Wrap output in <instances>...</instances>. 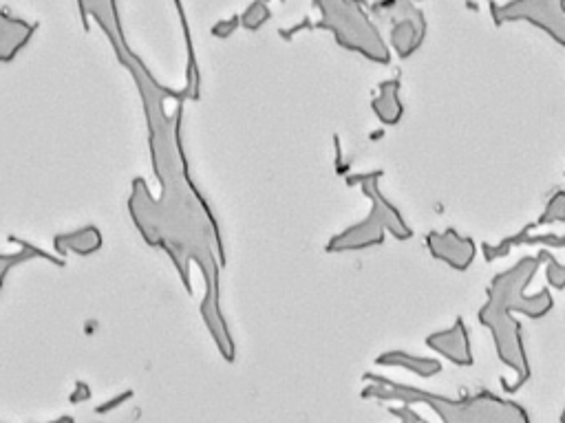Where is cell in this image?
Returning a JSON list of instances; mask_svg holds the SVG:
<instances>
[{
    "mask_svg": "<svg viewBox=\"0 0 565 423\" xmlns=\"http://www.w3.org/2000/svg\"><path fill=\"white\" fill-rule=\"evenodd\" d=\"M376 379V386L364 390V397H378L387 401H402V406L424 403L437 415L442 423H532L526 408L503 399L499 394L482 390L477 394H466V397H444L415 386L395 384L389 379ZM420 423H429L420 419Z\"/></svg>",
    "mask_w": 565,
    "mask_h": 423,
    "instance_id": "6da1fadb",
    "label": "cell"
},
{
    "mask_svg": "<svg viewBox=\"0 0 565 423\" xmlns=\"http://www.w3.org/2000/svg\"><path fill=\"white\" fill-rule=\"evenodd\" d=\"M427 346L433 348L435 352H440L442 357L453 362L455 366H473L475 362L469 329H466L464 320H457L453 327L442 333H433L427 340Z\"/></svg>",
    "mask_w": 565,
    "mask_h": 423,
    "instance_id": "7a4b0ae2",
    "label": "cell"
},
{
    "mask_svg": "<svg viewBox=\"0 0 565 423\" xmlns=\"http://www.w3.org/2000/svg\"><path fill=\"white\" fill-rule=\"evenodd\" d=\"M429 249L435 258L448 262L455 269H466L475 258V245L469 238H462L455 232L446 234H431L429 236Z\"/></svg>",
    "mask_w": 565,
    "mask_h": 423,
    "instance_id": "3957f363",
    "label": "cell"
},
{
    "mask_svg": "<svg viewBox=\"0 0 565 423\" xmlns=\"http://www.w3.org/2000/svg\"><path fill=\"white\" fill-rule=\"evenodd\" d=\"M378 364H385V366H402V369L411 371L424 379L429 377H435L442 373V364L437 359H431V357H417V355H411V352H402V350H395V352H387L378 359Z\"/></svg>",
    "mask_w": 565,
    "mask_h": 423,
    "instance_id": "277c9868",
    "label": "cell"
},
{
    "mask_svg": "<svg viewBox=\"0 0 565 423\" xmlns=\"http://www.w3.org/2000/svg\"><path fill=\"white\" fill-rule=\"evenodd\" d=\"M393 415H398L402 423H420V415L411 410V406H400V408H393L391 410Z\"/></svg>",
    "mask_w": 565,
    "mask_h": 423,
    "instance_id": "5b68a950",
    "label": "cell"
},
{
    "mask_svg": "<svg viewBox=\"0 0 565 423\" xmlns=\"http://www.w3.org/2000/svg\"><path fill=\"white\" fill-rule=\"evenodd\" d=\"M561 423H565V410L561 413Z\"/></svg>",
    "mask_w": 565,
    "mask_h": 423,
    "instance_id": "8992f818",
    "label": "cell"
}]
</instances>
